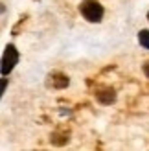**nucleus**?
I'll use <instances>...</instances> for the list:
<instances>
[{
  "label": "nucleus",
  "instance_id": "obj_5",
  "mask_svg": "<svg viewBox=\"0 0 149 151\" xmlns=\"http://www.w3.org/2000/svg\"><path fill=\"white\" fill-rule=\"evenodd\" d=\"M6 87H7V79L4 78V79H0V98H2V94H4Z\"/></svg>",
  "mask_w": 149,
  "mask_h": 151
},
{
  "label": "nucleus",
  "instance_id": "obj_2",
  "mask_svg": "<svg viewBox=\"0 0 149 151\" xmlns=\"http://www.w3.org/2000/svg\"><path fill=\"white\" fill-rule=\"evenodd\" d=\"M19 63V52L13 44H7L6 50H4V55H2V61H0V72L2 76H7L13 68L15 65Z\"/></svg>",
  "mask_w": 149,
  "mask_h": 151
},
{
  "label": "nucleus",
  "instance_id": "obj_3",
  "mask_svg": "<svg viewBox=\"0 0 149 151\" xmlns=\"http://www.w3.org/2000/svg\"><path fill=\"white\" fill-rule=\"evenodd\" d=\"M116 100V92L112 88H107V90H103V92L98 94V101L103 103V105H109V103H112Z\"/></svg>",
  "mask_w": 149,
  "mask_h": 151
},
{
  "label": "nucleus",
  "instance_id": "obj_4",
  "mask_svg": "<svg viewBox=\"0 0 149 151\" xmlns=\"http://www.w3.org/2000/svg\"><path fill=\"white\" fill-rule=\"evenodd\" d=\"M138 41H140V44H142L144 48L149 50V32L147 29H142V32L138 33Z\"/></svg>",
  "mask_w": 149,
  "mask_h": 151
},
{
  "label": "nucleus",
  "instance_id": "obj_1",
  "mask_svg": "<svg viewBox=\"0 0 149 151\" xmlns=\"http://www.w3.org/2000/svg\"><path fill=\"white\" fill-rule=\"evenodd\" d=\"M79 11L88 22H100L103 19V6L98 0H83L79 6Z\"/></svg>",
  "mask_w": 149,
  "mask_h": 151
},
{
  "label": "nucleus",
  "instance_id": "obj_6",
  "mask_svg": "<svg viewBox=\"0 0 149 151\" xmlns=\"http://www.w3.org/2000/svg\"><path fill=\"white\" fill-rule=\"evenodd\" d=\"M144 74H145L147 78H149V61H147V63L144 65Z\"/></svg>",
  "mask_w": 149,
  "mask_h": 151
},
{
  "label": "nucleus",
  "instance_id": "obj_7",
  "mask_svg": "<svg viewBox=\"0 0 149 151\" xmlns=\"http://www.w3.org/2000/svg\"><path fill=\"white\" fill-rule=\"evenodd\" d=\"M147 20H149V13H147Z\"/></svg>",
  "mask_w": 149,
  "mask_h": 151
}]
</instances>
